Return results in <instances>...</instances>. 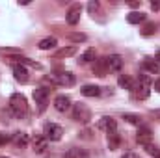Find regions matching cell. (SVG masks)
Here are the masks:
<instances>
[{
  "label": "cell",
  "instance_id": "cell-1",
  "mask_svg": "<svg viewBox=\"0 0 160 158\" xmlns=\"http://www.w3.org/2000/svg\"><path fill=\"white\" fill-rule=\"evenodd\" d=\"M130 93H132V99H136V101H145V99H149V95H151V80H149V77L140 75L138 82H134Z\"/></svg>",
  "mask_w": 160,
  "mask_h": 158
},
{
  "label": "cell",
  "instance_id": "cell-2",
  "mask_svg": "<svg viewBox=\"0 0 160 158\" xmlns=\"http://www.w3.org/2000/svg\"><path fill=\"white\" fill-rule=\"evenodd\" d=\"M9 110L17 117H24L28 114V101L22 93H13L9 97Z\"/></svg>",
  "mask_w": 160,
  "mask_h": 158
},
{
  "label": "cell",
  "instance_id": "cell-3",
  "mask_svg": "<svg viewBox=\"0 0 160 158\" xmlns=\"http://www.w3.org/2000/svg\"><path fill=\"white\" fill-rule=\"evenodd\" d=\"M47 80L50 82V84H56V86H63V87H71V86H75V75L73 73H69V71H60V73H52V75H48Z\"/></svg>",
  "mask_w": 160,
  "mask_h": 158
},
{
  "label": "cell",
  "instance_id": "cell-4",
  "mask_svg": "<svg viewBox=\"0 0 160 158\" xmlns=\"http://www.w3.org/2000/svg\"><path fill=\"white\" fill-rule=\"evenodd\" d=\"M62 134H63V128L56 123H45L43 126V136L48 140V141H60L62 140Z\"/></svg>",
  "mask_w": 160,
  "mask_h": 158
},
{
  "label": "cell",
  "instance_id": "cell-5",
  "mask_svg": "<svg viewBox=\"0 0 160 158\" xmlns=\"http://www.w3.org/2000/svg\"><path fill=\"white\" fill-rule=\"evenodd\" d=\"M73 119L78 123H88L91 119V110L84 102H77V104H73Z\"/></svg>",
  "mask_w": 160,
  "mask_h": 158
},
{
  "label": "cell",
  "instance_id": "cell-6",
  "mask_svg": "<svg viewBox=\"0 0 160 158\" xmlns=\"http://www.w3.org/2000/svg\"><path fill=\"white\" fill-rule=\"evenodd\" d=\"M104 62H106V71L108 73H119L123 69V63H125V60L119 54H110V56L104 58Z\"/></svg>",
  "mask_w": 160,
  "mask_h": 158
},
{
  "label": "cell",
  "instance_id": "cell-7",
  "mask_svg": "<svg viewBox=\"0 0 160 158\" xmlns=\"http://www.w3.org/2000/svg\"><path fill=\"white\" fill-rule=\"evenodd\" d=\"M48 95H50V89H48V87H38V89H34V101H36V104L39 106V112H43V110L47 108Z\"/></svg>",
  "mask_w": 160,
  "mask_h": 158
},
{
  "label": "cell",
  "instance_id": "cell-8",
  "mask_svg": "<svg viewBox=\"0 0 160 158\" xmlns=\"http://www.w3.org/2000/svg\"><path fill=\"white\" fill-rule=\"evenodd\" d=\"M97 128H99V130H104L106 134H110V132H116V130H118V123H116L114 117L104 116V117H101L97 121Z\"/></svg>",
  "mask_w": 160,
  "mask_h": 158
},
{
  "label": "cell",
  "instance_id": "cell-9",
  "mask_svg": "<svg viewBox=\"0 0 160 158\" xmlns=\"http://www.w3.org/2000/svg\"><path fill=\"white\" fill-rule=\"evenodd\" d=\"M80 13H82V6H80V4H73V6L69 7V11H67V17H65L67 24H71V26L78 24V21H80Z\"/></svg>",
  "mask_w": 160,
  "mask_h": 158
},
{
  "label": "cell",
  "instance_id": "cell-10",
  "mask_svg": "<svg viewBox=\"0 0 160 158\" xmlns=\"http://www.w3.org/2000/svg\"><path fill=\"white\" fill-rule=\"evenodd\" d=\"M32 147H34V153H45L47 151V147H48V140L45 138V136H41V134H36L34 138H32Z\"/></svg>",
  "mask_w": 160,
  "mask_h": 158
},
{
  "label": "cell",
  "instance_id": "cell-11",
  "mask_svg": "<svg viewBox=\"0 0 160 158\" xmlns=\"http://www.w3.org/2000/svg\"><path fill=\"white\" fill-rule=\"evenodd\" d=\"M54 108H56L58 112L65 114L69 108H73V104H71V99H69L67 95H58V97L54 99Z\"/></svg>",
  "mask_w": 160,
  "mask_h": 158
},
{
  "label": "cell",
  "instance_id": "cell-12",
  "mask_svg": "<svg viewBox=\"0 0 160 158\" xmlns=\"http://www.w3.org/2000/svg\"><path fill=\"white\" fill-rule=\"evenodd\" d=\"M13 77H15L17 82L26 84L28 82V69L24 65H13Z\"/></svg>",
  "mask_w": 160,
  "mask_h": 158
},
{
  "label": "cell",
  "instance_id": "cell-13",
  "mask_svg": "<svg viewBox=\"0 0 160 158\" xmlns=\"http://www.w3.org/2000/svg\"><path fill=\"white\" fill-rule=\"evenodd\" d=\"M136 140L140 145H145V143H151V130L147 126H140L138 128V134H136Z\"/></svg>",
  "mask_w": 160,
  "mask_h": 158
},
{
  "label": "cell",
  "instance_id": "cell-14",
  "mask_svg": "<svg viewBox=\"0 0 160 158\" xmlns=\"http://www.w3.org/2000/svg\"><path fill=\"white\" fill-rule=\"evenodd\" d=\"M142 67H143V71H147L149 75H160V65L155 62V60H143V63H142Z\"/></svg>",
  "mask_w": 160,
  "mask_h": 158
},
{
  "label": "cell",
  "instance_id": "cell-15",
  "mask_svg": "<svg viewBox=\"0 0 160 158\" xmlns=\"http://www.w3.org/2000/svg\"><path fill=\"white\" fill-rule=\"evenodd\" d=\"M119 145H121L119 132H118V130H116V132H110V134H108V149H110V151H116V149H119Z\"/></svg>",
  "mask_w": 160,
  "mask_h": 158
},
{
  "label": "cell",
  "instance_id": "cell-16",
  "mask_svg": "<svg viewBox=\"0 0 160 158\" xmlns=\"http://www.w3.org/2000/svg\"><path fill=\"white\" fill-rule=\"evenodd\" d=\"M80 93L84 97H99L101 95V87L99 86H93V84H88V86H84L80 89Z\"/></svg>",
  "mask_w": 160,
  "mask_h": 158
},
{
  "label": "cell",
  "instance_id": "cell-17",
  "mask_svg": "<svg viewBox=\"0 0 160 158\" xmlns=\"http://www.w3.org/2000/svg\"><path fill=\"white\" fill-rule=\"evenodd\" d=\"M93 73H95L97 77H106V75H108V71H106V62H104V58H99V60L95 62V65H93Z\"/></svg>",
  "mask_w": 160,
  "mask_h": 158
},
{
  "label": "cell",
  "instance_id": "cell-18",
  "mask_svg": "<svg viewBox=\"0 0 160 158\" xmlns=\"http://www.w3.org/2000/svg\"><path fill=\"white\" fill-rule=\"evenodd\" d=\"M127 21H128V24H140V22L145 21V13H142V11H130L127 15Z\"/></svg>",
  "mask_w": 160,
  "mask_h": 158
},
{
  "label": "cell",
  "instance_id": "cell-19",
  "mask_svg": "<svg viewBox=\"0 0 160 158\" xmlns=\"http://www.w3.org/2000/svg\"><path fill=\"white\" fill-rule=\"evenodd\" d=\"M73 54H77V47H63L54 52V58H69Z\"/></svg>",
  "mask_w": 160,
  "mask_h": 158
},
{
  "label": "cell",
  "instance_id": "cell-20",
  "mask_svg": "<svg viewBox=\"0 0 160 158\" xmlns=\"http://www.w3.org/2000/svg\"><path fill=\"white\" fill-rule=\"evenodd\" d=\"M56 45H58V39L50 36V37H45V39H41L38 47H39L41 50H50V48H54Z\"/></svg>",
  "mask_w": 160,
  "mask_h": 158
},
{
  "label": "cell",
  "instance_id": "cell-21",
  "mask_svg": "<svg viewBox=\"0 0 160 158\" xmlns=\"http://www.w3.org/2000/svg\"><path fill=\"white\" fill-rule=\"evenodd\" d=\"M118 84H119L123 89H132V86H134V82H132V78L128 77V75H119V78H118Z\"/></svg>",
  "mask_w": 160,
  "mask_h": 158
},
{
  "label": "cell",
  "instance_id": "cell-22",
  "mask_svg": "<svg viewBox=\"0 0 160 158\" xmlns=\"http://www.w3.org/2000/svg\"><path fill=\"white\" fill-rule=\"evenodd\" d=\"M91 60H95V48H88L84 54H80L78 63L80 65H84V63H88V62H91Z\"/></svg>",
  "mask_w": 160,
  "mask_h": 158
},
{
  "label": "cell",
  "instance_id": "cell-23",
  "mask_svg": "<svg viewBox=\"0 0 160 158\" xmlns=\"http://www.w3.org/2000/svg\"><path fill=\"white\" fill-rule=\"evenodd\" d=\"M13 141H15L17 147H26V145H28V136H26L24 132H17V134L13 136Z\"/></svg>",
  "mask_w": 160,
  "mask_h": 158
},
{
  "label": "cell",
  "instance_id": "cell-24",
  "mask_svg": "<svg viewBox=\"0 0 160 158\" xmlns=\"http://www.w3.org/2000/svg\"><path fill=\"white\" fill-rule=\"evenodd\" d=\"M0 56H8V58H15V56H22L21 48H0Z\"/></svg>",
  "mask_w": 160,
  "mask_h": 158
},
{
  "label": "cell",
  "instance_id": "cell-25",
  "mask_svg": "<svg viewBox=\"0 0 160 158\" xmlns=\"http://www.w3.org/2000/svg\"><path fill=\"white\" fill-rule=\"evenodd\" d=\"M62 158H88L86 156V153L82 151V149H77V147H73V149H69L65 155Z\"/></svg>",
  "mask_w": 160,
  "mask_h": 158
},
{
  "label": "cell",
  "instance_id": "cell-26",
  "mask_svg": "<svg viewBox=\"0 0 160 158\" xmlns=\"http://www.w3.org/2000/svg\"><path fill=\"white\" fill-rule=\"evenodd\" d=\"M155 32H157V24H155V22H147V24L140 30V34H142L143 37H149V36H153Z\"/></svg>",
  "mask_w": 160,
  "mask_h": 158
},
{
  "label": "cell",
  "instance_id": "cell-27",
  "mask_svg": "<svg viewBox=\"0 0 160 158\" xmlns=\"http://www.w3.org/2000/svg\"><path fill=\"white\" fill-rule=\"evenodd\" d=\"M142 147L145 149L147 155H151V156H155V158H160V149L157 145H153V141H151V143H145V145H142Z\"/></svg>",
  "mask_w": 160,
  "mask_h": 158
},
{
  "label": "cell",
  "instance_id": "cell-28",
  "mask_svg": "<svg viewBox=\"0 0 160 158\" xmlns=\"http://www.w3.org/2000/svg\"><path fill=\"white\" fill-rule=\"evenodd\" d=\"M123 119H125L127 123H130V125H138V126H142V117L136 116V114H123Z\"/></svg>",
  "mask_w": 160,
  "mask_h": 158
},
{
  "label": "cell",
  "instance_id": "cell-29",
  "mask_svg": "<svg viewBox=\"0 0 160 158\" xmlns=\"http://www.w3.org/2000/svg\"><path fill=\"white\" fill-rule=\"evenodd\" d=\"M99 9H101V4H99V0H91V2L88 4V11H89V15H95V13H99Z\"/></svg>",
  "mask_w": 160,
  "mask_h": 158
},
{
  "label": "cell",
  "instance_id": "cell-30",
  "mask_svg": "<svg viewBox=\"0 0 160 158\" xmlns=\"http://www.w3.org/2000/svg\"><path fill=\"white\" fill-rule=\"evenodd\" d=\"M67 37H69L71 41H75V43H82V41L88 39L84 34H67Z\"/></svg>",
  "mask_w": 160,
  "mask_h": 158
},
{
  "label": "cell",
  "instance_id": "cell-31",
  "mask_svg": "<svg viewBox=\"0 0 160 158\" xmlns=\"http://www.w3.org/2000/svg\"><path fill=\"white\" fill-rule=\"evenodd\" d=\"M8 141H11V136L6 132H0V145H6Z\"/></svg>",
  "mask_w": 160,
  "mask_h": 158
},
{
  "label": "cell",
  "instance_id": "cell-32",
  "mask_svg": "<svg viewBox=\"0 0 160 158\" xmlns=\"http://www.w3.org/2000/svg\"><path fill=\"white\" fill-rule=\"evenodd\" d=\"M151 9L153 11H160V0H153L151 2Z\"/></svg>",
  "mask_w": 160,
  "mask_h": 158
},
{
  "label": "cell",
  "instance_id": "cell-33",
  "mask_svg": "<svg viewBox=\"0 0 160 158\" xmlns=\"http://www.w3.org/2000/svg\"><path fill=\"white\" fill-rule=\"evenodd\" d=\"M89 134H91V130H82V132H80V136H82L84 140H91V136H89Z\"/></svg>",
  "mask_w": 160,
  "mask_h": 158
},
{
  "label": "cell",
  "instance_id": "cell-34",
  "mask_svg": "<svg viewBox=\"0 0 160 158\" xmlns=\"http://www.w3.org/2000/svg\"><path fill=\"white\" fill-rule=\"evenodd\" d=\"M121 158H142V156H140V155H136V153H125Z\"/></svg>",
  "mask_w": 160,
  "mask_h": 158
},
{
  "label": "cell",
  "instance_id": "cell-35",
  "mask_svg": "<svg viewBox=\"0 0 160 158\" xmlns=\"http://www.w3.org/2000/svg\"><path fill=\"white\" fill-rule=\"evenodd\" d=\"M151 116H153L155 119H158V121H160V110H153V112H151Z\"/></svg>",
  "mask_w": 160,
  "mask_h": 158
},
{
  "label": "cell",
  "instance_id": "cell-36",
  "mask_svg": "<svg viewBox=\"0 0 160 158\" xmlns=\"http://www.w3.org/2000/svg\"><path fill=\"white\" fill-rule=\"evenodd\" d=\"M140 4H142V2H128L130 7H140Z\"/></svg>",
  "mask_w": 160,
  "mask_h": 158
},
{
  "label": "cell",
  "instance_id": "cell-37",
  "mask_svg": "<svg viewBox=\"0 0 160 158\" xmlns=\"http://www.w3.org/2000/svg\"><path fill=\"white\" fill-rule=\"evenodd\" d=\"M155 62H157V63L160 65V50L157 52V54H155Z\"/></svg>",
  "mask_w": 160,
  "mask_h": 158
},
{
  "label": "cell",
  "instance_id": "cell-38",
  "mask_svg": "<svg viewBox=\"0 0 160 158\" xmlns=\"http://www.w3.org/2000/svg\"><path fill=\"white\" fill-rule=\"evenodd\" d=\"M155 89H157V91L160 93V78L157 80V82H155Z\"/></svg>",
  "mask_w": 160,
  "mask_h": 158
},
{
  "label": "cell",
  "instance_id": "cell-39",
  "mask_svg": "<svg viewBox=\"0 0 160 158\" xmlns=\"http://www.w3.org/2000/svg\"><path fill=\"white\" fill-rule=\"evenodd\" d=\"M2 158H9V156H2Z\"/></svg>",
  "mask_w": 160,
  "mask_h": 158
}]
</instances>
